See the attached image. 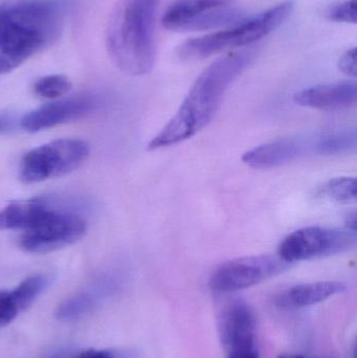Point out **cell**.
Listing matches in <instances>:
<instances>
[{
  "instance_id": "cell-1",
  "label": "cell",
  "mask_w": 357,
  "mask_h": 358,
  "mask_svg": "<svg viewBox=\"0 0 357 358\" xmlns=\"http://www.w3.org/2000/svg\"><path fill=\"white\" fill-rule=\"evenodd\" d=\"M251 50L218 59L197 78L174 117L148 144L150 151L175 146L193 138L211 123L233 82L253 59Z\"/></svg>"
},
{
  "instance_id": "cell-2",
  "label": "cell",
  "mask_w": 357,
  "mask_h": 358,
  "mask_svg": "<svg viewBox=\"0 0 357 358\" xmlns=\"http://www.w3.org/2000/svg\"><path fill=\"white\" fill-rule=\"evenodd\" d=\"M66 13L64 0H15L0 6V76L54 43Z\"/></svg>"
},
{
  "instance_id": "cell-3",
  "label": "cell",
  "mask_w": 357,
  "mask_h": 358,
  "mask_svg": "<svg viewBox=\"0 0 357 358\" xmlns=\"http://www.w3.org/2000/svg\"><path fill=\"white\" fill-rule=\"evenodd\" d=\"M161 0H117L106 31V46L115 66L140 77L150 73L156 59L157 12Z\"/></svg>"
},
{
  "instance_id": "cell-4",
  "label": "cell",
  "mask_w": 357,
  "mask_h": 358,
  "mask_svg": "<svg viewBox=\"0 0 357 358\" xmlns=\"http://www.w3.org/2000/svg\"><path fill=\"white\" fill-rule=\"evenodd\" d=\"M293 10V1H284L224 31L193 38L180 46L178 57L182 60H197L222 50L249 45L276 31L291 16Z\"/></svg>"
},
{
  "instance_id": "cell-5",
  "label": "cell",
  "mask_w": 357,
  "mask_h": 358,
  "mask_svg": "<svg viewBox=\"0 0 357 358\" xmlns=\"http://www.w3.org/2000/svg\"><path fill=\"white\" fill-rule=\"evenodd\" d=\"M85 233L86 222L81 216L58 210L43 200L41 208L22 231L19 245L31 254H46L75 243Z\"/></svg>"
},
{
  "instance_id": "cell-6",
  "label": "cell",
  "mask_w": 357,
  "mask_h": 358,
  "mask_svg": "<svg viewBox=\"0 0 357 358\" xmlns=\"http://www.w3.org/2000/svg\"><path fill=\"white\" fill-rule=\"evenodd\" d=\"M89 153V145L77 138H63L42 145L23 157L19 178L24 183H36L61 178L83 165Z\"/></svg>"
},
{
  "instance_id": "cell-7",
  "label": "cell",
  "mask_w": 357,
  "mask_h": 358,
  "mask_svg": "<svg viewBox=\"0 0 357 358\" xmlns=\"http://www.w3.org/2000/svg\"><path fill=\"white\" fill-rule=\"evenodd\" d=\"M356 234L335 227H307L289 234L278 248L281 260L291 263L343 254L356 248Z\"/></svg>"
},
{
  "instance_id": "cell-8",
  "label": "cell",
  "mask_w": 357,
  "mask_h": 358,
  "mask_svg": "<svg viewBox=\"0 0 357 358\" xmlns=\"http://www.w3.org/2000/svg\"><path fill=\"white\" fill-rule=\"evenodd\" d=\"M236 0H175L161 23L170 31H201L234 23L239 18Z\"/></svg>"
},
{
  "instance_id": "cell-9",
  "label": "cell",
  "mask_w": 357,
  "mask_h": 358,
  "mask_svg": "<svg viewBox=\"0 0 357 358\" xmlns=\"http://www.w3.org/2000/svg\"><path fill=\"white\" fill-rule=\"evenodd\" d=\"M289 267L278 255L243 257L218 266L210 278L209 285L215 294H232L276 277Z\"/></svg>"
},
{
  "instance_id": "cell-10",
  "label": "cell",
  "mask_w": 357,
  "mask_h": 358,
  "mask_svg": "<svg viewBox=\"0 0 357 358\" xmlns=\"http://www.w3.org/2000/svg\"><path fill=\"white\" fill-rule=\"evenodd\" d=\"M218 331L226 357L247 358L257 351L255 313L245 301H234L222 310Z\"/></svg>"
},
{
  "instance_id": "cell-11",
  "label": "cell",
  "mask_w": 357,
  "mask_h": 358,
  "mask_svg": "<svg viewBox=\"0 0 357 358\" xmlns=\"http://www.w3.org/2000/svg\"><path fill=\"white\" fill-rule=\"evenodd\" d=\"M316 155V134L281 138L260 145L243 155L245 165L256 170L283 167L302 157Z\"/></svg>"
},
{
  "instance_id": "cell-12",
  "label": "cell",
  "mask_w": 357,
  "mask_h": 358,
  "mask_svg": "<svg viewBox=\"0 0 357 358\" xmlns=\"http://www.w3.org/2000/svg\"><path fill=\"white\" fill-rule=\"evenodd\" d=\"M100 104V99L94 94L71 96L31 111L22 117L20 125L25 131H42L81 119L96 110Z\"/></svg>"
},
{
  "instance_id": "cell-13",
  "label": "cell",
  "mask_w": 357,
  "mask_h": 358,
  "mask_svg": "<svg viewBox=\"0 0 357 358\" xmlns=\"http://www.w3.org/2000/svg\"><path fill=\"white\" fill-rule=\"evenodd\" d=\"M296 104L316 110L337 111L356 106V82L322 84L300 90L293 96Z\"/></svg>"
},
{
  "instance_id": "cell-14",
  "label": "cell",
  "mask_w": 357,
  "mask_h": 358,
  "mask_svg": "<svg viewBox=\"0 0 357 358\" xmlns=\"http://www.w3.org/2000/svg\"><path fill=\"white\" fill-rule=\"evenodd\" d=\"M52 278L48 275H35L23 280L10 290L0 292V328L6 327L29 309L35 301L48 289Z\"/></svg>"
},
{
  "instance_id": "cell-15",
  "label": "cell",
  "mask_w": 357,
  "mask_h": 358,
  "mask_svg": "<svg viewBox=\"0 0 357 358\" xmlns=\"http://www.w3.org/2000/svg\"><path fill=\"white\" fill-rule=\"evenodd\" d=\"M115 287L112 280H100L63 301L57 307L54 317L61 322H73L82 319L98 308L99 305L112 294Z\"/></svg>"
},
{
  "instance_id": "cell-16",
  "label": "cell",
  "mask_w": 357,
  "mask_h": 358,
  "mask_svg": "<svg viewBox=\"0 0 357 358\" xmlns=\"http://www.w3.org/2000/svg\"><path fill=\"white\" fill-rule=\"evenodd\" d=\"M347 289L340 281H319L299 284L284 290L277 296V304L283 308H306L324 302Z\"/></svg>"
},
{
  "instance_id": "cell-17",
  "label": "cell",
  "mask_w": 357,
  "mask_h": 358,
  "mask_svg": "<svg viewBox=\"0 0 357 358\" xmlns=\"http://www.w3.org/2000/svg\"><path fill=\"white\" fill-rule=\"evenodd\" d=\"M316 157H335L357 148L356 128H333L316 132Z\"/></svg>"
},
{
  "instance_id": "cell-18",
  "label": "cell",
  "mask_w": 357,
  "mask_h": 358,
  "mask_svg": "<svg viewBox=\"0 0 357 358\" xmlns=\"http://www.w3.org/2000/svg\"><path fill=\"white\" fill-rule=\"evenodd\" d=\"M319 194L331 201L337 203H349L357 198V182L356 178L342 176L326 181L319 189Z\"/></svg>"
},
{
  "instance_id": "cell-19",
  "label": "cell",
  "mask_w": 357,
  "mask_h": 358,
  "mask_svg": "<svg viewBox=\"0 0 357 358\" xmlns=\"http://www.w3.org/2000/svg\"><path fill=\"white\" fill-rule=\"evenodd\" d=\"M71 90V82L63 75H50L40 78L34 84V92L40 98H61Z\"/></svg>"
},
{
  "instance_id": "cell-20",
  "label": "cell",
  "mask_w": 357,
  "mask_h": 358,
  "mask_svg": "<svg viewBox=\"0 0 357 358\" xmlns=\"http://www.w3.org/2000/svg\"><path fill=\"white\" fill-rule=\"evenodd\" d=\"M356 0H344L329 6L326 17L333 22L356 23Z\"/></svg>"
},
{
  "instance_id": "cell-21",
  "label": "cell",
  "mask_w": 357,
  "mask_h": 358,
  "mask_svg": "<svg viewBox=\"0 0 357 358\" xmlns=\"http://www.w3.org/2000/svg\"><path fill=\"white\" fill-rule=\"evenodd\" d=\"M71 358H138L136 353L130 350L119 349H88Z\"/></svg>"
},
{
  "instance_id": "cell-22",
  "label": "cell",
  "mask_w": 357,
  "mask_h": 358,
  "mask_svg": "<svg viewBox=\"0 0 357 358\" xmlns=\"http://www.w3.org/2000/svg\"><path fill=\"white\" fill-rule=\"evenodd\" d=\"M356 48H350L340 59L339 67L342 73L349 77H356L357 73Z\"/></svg>"
},
{
  "instance_id": "cell-23",
  "label": "cell",
  "mask_w": 357,
  "mask_h": 358,
  "mask_svg": "<svg viewBox=\"0 0 357 358\" xmlns=\"http://www.w3.org/2000/svg\"><path fill=\"white\" fill-rule=\"evenodd\" d=\"M356 213L352 212L350 214L347 215L346 217V229H349V231H354L356 233Z\"/></svg>"
},
{
  "instance_id": "cell-24",
  "label": "cell",
  "mask_w": 357,
  "mask_h": 358,
  "mask_svg": "<svg viewBox=\"0 0 357 358\" xmlns=\"http://www.w3.org/2000/svg\"><path fill=\"white\" fill-rule=\"evenodd\" d=\"M66 357V350L64 349L60 348L57 349V350L52 351L50 355L46 357V358H65Z\"/></svg>"
},
{
  "instance_id": "cell-25",
  "label": "cell",
  "mask_w": 357,
  "mask_h": 358,
  "mask_svg": "<svg viewBox=\"0 0 357 358\" xmlns=\"http://www.w3.org/2000/svg\"><path fill=\"white\" fill-rule=\"evenodd\" d=\"M278 358H305V357H302V355H281V357H279Z\"/></svg>"
},
{
  "instance_id": "cell-26",
  "label": "cell",
  "mask_w": 357,
  "mask_h": 358,
  "mask_svg": "<svg viewBox=\"0 0 357 358\" xmlns=\"http://www.w3.org/2000/svg\"><path fill=\"white\" fill-rule=\"evenodd\" d=\"M247 358H260L259 353H258V351H256V352H254L253 355H249V357Z\"/></svg>"
}]
</instances>
